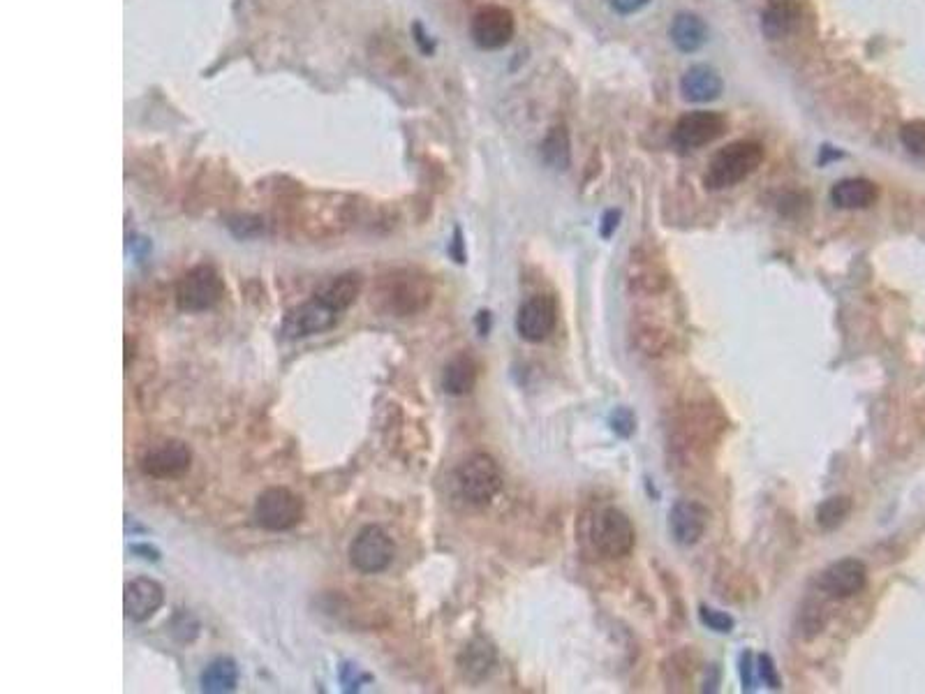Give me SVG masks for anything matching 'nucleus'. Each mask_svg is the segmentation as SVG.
I'll return each mask as SVG.
<instances>
[{
    "mask_svg": "<svg viewBox=\"0 0 925 694\" xmlns=\"http://www.w3.org/2000/svg\"><path fill=\"white\" fill-rule=\"evenodd\" d=\"M764 155V146L759 142H750V139L729 144L727 149L715 153V158L710 160L706 176H703V186L708 190L738 186V183L750 179L757 172L761 162H764Z\"/></svg>",
    "mask_w": 925,
    "mask_h": 694,
    "instance_id": "nucleus-1",
    "label": "nucleus"
},
{
    "mask_svg": "<svg viewBox=\"0 0 925 694\" xmlns=\"http://www.w3.org/2000/svg\"><path fill=\"white\" fill-rule=\"evenodd\" d=\"M456 489L470 505L484 507L493 502L502 489V472L493 456L484 452L470 454L456 468Z\"/></svg>",
    "mask_w": 925,
    "mask_h": 694,
    "instance_id": "nucleus-2",
    "label": "nucleus"
},
{
    "mask_svg": "<svg viewBox=\"0 0 925 694\" xmlns=\"http://www.w3.org/2000/svg\"><path fill=\"white\" fill-rule=\"evenodd\" d=\"M590 540L599 556L606 560H620L632 553L636 533L623 509L604 507L590 523Z\"/></svg>",
    "mask_w": 925,
    "mask_h": 694,
    "instance_id": "nucleus-3",
    "label": "nucleus"
},
{
    "mask_svg": "<svg viewBox=\"0 0 925 694\" xmlns=\"http://www.w3.org/2000/svg\"><path fill=\"white\" fill-rule=\"evenodd\" d=\"M222 297H225V283L209 264L190 269L176 285V306L185 313H204L220 304Z\"/></svg>",
    "mask_w": 925,
    "mask_h": 694,
    "instance_id": "nucleus-4",
    "label": "nucleus"
},
{
    "mask_svg": "<svg viewBox=\"0 0 925 694\" xmlns=\"http://www.w3.org/2000/svg\"><path fill=\"white\" fill-rule=\"evenodd\" d=\"M303 519V500L294 491L273 486L266 489L255 502V521L259 528L271 533H283L294 528Z\"/></svg>",
    "mask_w": 925,
    "mask_h": 694,
    "instance_id": "nucleus-5",
    "label": "nucleus"
},
{
    "mask_svg": "<svg viewBox=\"0 0 925 694\" xmlns=\"http://www.w3.org/2000/svg\"><path fill=\"white\" fill-rule=\"evenodd\" d=\"M396 556V544L380 526H366L350 544V563L361 574L387 570Z\"/></svg>",
    "mask_w": 925,
    "mask_h": 694,
    "instance_id": "nucleus-6",
    "label": "nucleus"
},
{
    "mask_svg": "<svg viewBox=\"0 0 925 694\" xmlns=\"http://www.w3.org/2000/svg\"><path fill=\"white\" fill-rule=\"evenodd\" d=\"M192 452L181 440H162L146 447L139 468L153 479H176L190 470Z\"/></svg>",
    "mask_w": 925,
    "mask_h": 694,
    "instance_id": "nucleus-7",
    "label": "nucleus"
},
{
    "mask_svg": "<svg viewBox=\"0 0 925 694\" xmlns=\"http://www.w3.org/2000/svg\"><path fill=\"white\" fill-rule=\"evenodd\" d=\"M727 130V118L717 112H687L673 128V144L683 151H694L713 144Z\"/></svg>",
    "mask_w": 925,
    "mask_h": 694,
    "instance_id": "nucleus-8",
    "label": "nucleus"
},
{
    "mask_svg": "<svg viewBox=\"0 0 925 694\" xmlns=\"http://www.w3.org/2000/svg\"><path fill=\"white\" fill-rule=\"evenodd\" d=\"M514 31H516L514 14L509 12L507 7H500V5L481 7L470 26L472 40H475L477 47L486 49V51L507 47V44L514 38Z\"/></svg>",
    "mask_w": 925,
    "mask_h": 694,
    "instance_id": "nucleus-9",
    "label": "nucleus"
},
{
    "mask_svg": "<svg viewBox=\"0 0 925 694\" xmlns=\"http://www.w3.org/2000/svg\"><path fill=\"white\" fill-rule=\"evenodd\" d=\"M868 583V567L858 558L835 560L819 574V590L831 600H849Z\"/></svg>",
    "mask_w": 925,
    "mask_h": 694,
    "instance_id": "nucleus-10",
    "label": "nucleus"
},
{
    "mask_svg": "<svg viewBox=\"0 0 925 694\" xmlns=\"http://www.w3.org/2000/svg\"><path fill=\"white\" fill-rule=\"evenodd\" d=\"M380 301L384 308L398 317L419 313L431 301V287L424 278H412L403 273L398 278H389L380 290Z\"/></svg>",
    "mask_w": 925,
    "mask_h": 694,
    "instance_id": "nucleus-11",
    "label": "nucleus"
},
{
    "mask_svg": "<svg viewBox=\"0 0 925 694\" xmlns=\"http://www.w3.org/2000/svg\"><path fill=\"white\" fill-rule=\"evenodd\" d=\"M555 322H558L555 299L546 297V294H537V297H530L518 308L516 331L523 341L542 343L553 334Z\"/></svg>",
    "mask_w": 925,
    "mask_h": 694,
    "instance_id": "nucleus-12",
    "label": "nucleus"
},
{
    "mask_svg": "<svg viewBox=\"0 0 925 694\" xmlns=\"http://www.w3.org/2000/svg\"><path fill=\"white\" fill-rule=\"evenodd\" d=\"M336 320V310H331L329 306H324L320 299L313 297L306 301V304L296 306L287 313L280 334L290 338V341H296V338H306L313 334H322V331H329L333 324H336Z\"/></svg>",
    "mask_w": 925,
    "mask_h": 694,
    "instance_id": "nucleus-13",
    "label": "nucleus"
},
{
    "mask_svg": "<svg viewBox=\"0 0 925 694\" xmlns=\"http://www.w3.org/2000/svg\"><path fill=\"white\" fill-rule=\"evenodd\" d=\"M708 509L697 500H680L669 512V528L680 546H694L708 528Z\"/></svg>",
    "mask_w": 925,
    "mask_h": 694,
    "instance_id": "nucleus-14",
    "label": "nucleus"
},
{
    "mask_svg": "<svg viewBox=\"0 0 925 694\" xmlns=\"http://www.w3.org/2000/svg\"><path fill=\"white\" fill-rule=\"evenodd\" d=\"M162 602H165V588L158 581L139 577L125 586L123 611L135 623H144V620L153 618L155 611L162 607Z\"/></svg>",
    "mask_w": 925,
    "mask_h": 694,
    "instance_id": "nucleus-15",
    "label": "nucleus"
},
{
    "mask_svg": "<svg viewBox=\"0 0 925 694\" xmlns=\"http://www.w3.org/2000/svg\"><path fill=\"white\" fill-rule=\"evenodd\" d=\"M680 93L687 102H713L722 95V77L708 65H692L680 79Z\"/></svg>",
    "mask_w": 925,
    "mask_h": 694,
    "instance_id": "nucleus-16",
    "label": "nucleus"
},
{
    "mask_svg": "<svg viewBox=\"0 0 925 694\" xmlns=\"http://www.w3.org/2000/svg\"><path fill=\"white\" fill-rule=\"evenodd\" d=\"M877 199L879 188L870 179H842L831 188V202L838 209H870Z\"/></svg>",
    "mask_w": 925,
    "mask_h": 694,
    "instance_id": "nucleus-17",
    "label": "nucleus"
},
{
    "mask_svg": "<svg viewBox=\"0 0 925 694\" xmlns=\"http://www.w3.org/2000/svg\"><path fill=\"white\" fill-rule=\"evenodd\" d=\"M671 42L683 51V54H694L703 44L708 42V26L699 14L694 12H678L671 21L669 28Z\"/></svg>",
    "mask_w": 925,
    "mask_h": 694,
    "instance_id": "nucleus-18",
    "label": "nucleus"
},
{
    "mask_svg": "<svg viewBox=\"0 0 925 694\" xmlns=\"http://www.w3.org/2000/svg\"><path fill=\"white\" fill-rule=\"evenodd\" d=\"M798 24H801V7L794 0H775L766 7L764 17H761V31L771 40L789 38Z\"/></svg>",
    "mask_w": 925,
    "mask_h": 694,
    "instance_id": "nucleus-19",
    "label": "nucleus"
},
{
    "mask_svg": "<svg viewBox=\"0 0 925 694\" xmlns=\"http://www.w3.org/2000/svg\"><path fill=\"white\" fill-rule=\"evenodd\" d=\"M477 378H479L477 361L472 359L470 354L461 352V354H456L447 366H444L442 387L451 396H468L470 391L475 389Z\"/></svg>",
    "mask_w": 925,
    "mask_h": 694,
    "instance_id": "nucleus-20",
    "label": "nucleus"
},
{
    "mask_svg": "<svg viewBox=\"0 0 925 694\" xmlns=\"http://www.w3.org/2000/svg\"><path fill=\"white\" fill-rule=\"evenodd\" d=\"M361 294V278L357 273H343V276L329 280L315 292V299H320L324 306L336 310L340 315L343 310L350 308Z\"/></svg>",
    "mask_w": 925,
    "mask_h": 694,
    "instance_id": "nucleus-21",
    "label": "nucleus"
},
{
    "mask_svg": "<svg viewBox=\"0 0 925 694\" xmlns=\"http://www.w3.org/2000/svg\"><path fill=\"white\" fill-rule=\"evenodd\" d=\"M236 678H239V669H236L234 660L229 657H220L213 660L202 674V690L204 692H232L236 688Z\"/></svg>",
    "mask_w": 925,
    "mask_h": 694,
    "instance_id": "nucleus-22",
    "label": "nucleus"
},
{
    "mask_svg": "<svg viewBox=\"0 0 925 694\" xmlns=\"http://www.w3.org/2000/svg\"><path fill=\"white\" fill-rule=\"evenodd\" d=\"M851 514V498L847 496H835L821 502L817 507V526L826 533L831 530H838L842 523L849 519Z\"/></svg>",
    "mask_w": 925,
    "mask_h": 694,
    "instance_id": "nucleus-23",
    "label": "nucleus"
},
{
    "mask_svg": "<svg viewBox=\"0 0 925 694\" xmlns=\"http://www.w3.org/2000/svg\"><path fill=\"white\" fill-rule=\"evenodd\" d=\"M542 155L546 160V165L553 169H567L569 167V158H572V151H569V135L567 130L562 128H553L551 135L544 139L542 144Z\"/></svg>",
    "mask_w": 925,
    "mask_h": 694,
    "instance_id": "nucleus-24",
    "label": "nucleus"
},
{
    "mask_svg": "<svg viewBox=\"0 0 925 694\" xmlns=\"http://www.w3.org/2000/svg\"><path fill=\"white\" fill-rule=\"evenodd\" d=\"M493 662H495V653L484 639L472 641V644L465 648V655H463L465 674H470L475 678H484L488 671H491Z\"/></svg>",
    "mask_w": 925,
    "mask_h": 694,
    "instance_id": "nucleus-25",
    "label": "nucleus"
},
{
    "mask_svg": "<svg viewBox=\"0 0 925 694\" xmlns=\"http://www.w3.org/2000/svg\"><path fill=\"white\" fill-rule=\"evenodd\" d=\"M900 142L909 153L925 155V121H912L902 125Z\"/></svg>",
    "mask_w": 925,
    "mask_h": 694,
    "instance_id": "nucleus-26",
    "label": "nucleus"
},
{
    "mask_svg": "<svg viewBox=\"0 0 925 694\" xmlns=\"http://www.w3.org/2000/svg\"><path fill=\"white\" fill-rule=\"evenodd\" d=\"M699 618H701V623L708 627V630L720 632V634L734 632V627H736L734 616L724 614V611H717L713 607H701L699 609Z\"/></svg>",
    "mask_w": 925,
    "mask_h": 694,
    "instance_id": "nucleus-27",
    "label": "nucleus"
},
{
    "mask_svg": "<svg viewBox=\"0 0 925 694\" xmlns=\"http://www.w3.org/2000/svg\"><path fill=\"white\" fill-rule=\"evenodd\" d=\"M757 671H759L761 681H764L768 688H773V690L780 688V676H777V669H775V662L771 655H759Z\"/></svg>",
    "mask_w": 925,
    "mask_h": 694,
    "instance_id": "nucleus-28",
    "label": "nucleus"
},
{
    "mask_svg": "<svg viewBox=\"0 0 925 694\" xmlns=\"http://www.w3.org/2000/svg\"><path fill=\"white\" fill-rule=\"evenodd\" d=\"M650 3V0H611V7L620 14H634L643 10Z\"/></svg>",
    "mask_w": 925,
    "mask_h": 694,
    "instance_id": "nucleus-29",
    "label": "nucleus"
},
{
    "mask_svg": "<svg viewBox=\"0 0 925 694\" xmlns=\"http://www.w3.org/2000/svg\"><path fill=\"white\" fill-rule=\"evenodd\" d=\"M618 220H620V211L611 209V211L604 213V218H602V236H604V239H609V236L616 232Z\"/></svg>",
    "mask_w": 925,
    "mask_h": 694,
    "instance_id": "nucleus-30",
    "label": "nucleus"
},
{
    "mask_svg": "<svg viewBox=\"0 0 925 694\" xmlns=\"http://www.w3.org/2000/svg\"><path fill=\"white\" fill-rule=\"evenodd\" d=\"M623 426H627L629 431H634V417L629 415L627 410H618L616 415H613V431L623 435Z\"/></svg>",
    "mask_w": 925,
    "mask_h": 694,
    "instance_id": "nucleus-31",
    "label": "nucleus"
},
{
    "mask_svg": "<svg viewBox=\"0 0 925 694\" xmlns=\"http://www.w3.org/2000/svg\"><path fill=\"white\" fill-rule=\"evenodd\" d=\"M740 676H743V688L752 690L754 688V678H752V655L747 653L740 660Z\"/></svg>",
    "mask_w": 925,
    "mask_h": 694,
    "instance_id": "nucleus-32",
    "label": "nucleus"
}]
</instances>
